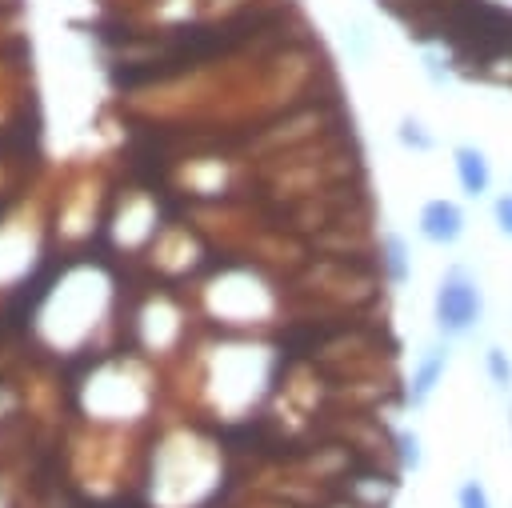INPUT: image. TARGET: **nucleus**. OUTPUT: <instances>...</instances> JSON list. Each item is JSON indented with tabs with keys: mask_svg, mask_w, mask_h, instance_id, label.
I'll use <instances>...</instances> for the list:
<instances>
[{
	"mask_svg": "<svg viewBox=\"0 0 512 508\" xmlns=\"http://www.w3.org/2000/svg\"><path fill=\"white\" fill-rule=\"evenodd\" d=\"M484 312V296L476 288V280L464 268H448L436 284V300H432V316L436 328L444 336H464Z\"/></svg>",
	"mask_w": 512,
	"mask_h": 508,
	"instance_id": "obj_1",
	"label": "nucleus"
},
{
	"mask_svg": "<svg viewBox=\"0 0 512 508\" xmlns=\"http://www.w3.org/2000/svg\"><path fill=\"white\" fill-rule=\"evenodd\" d=\"M464 232V212L456 200H428L420 208V236L432 244H456Z\"/></svg>",
	"mask_w": 512,
	"mask_h": 508,
	"instance_id": "obj_2",
	"label": "nucleus"
},
{
	"mask_svg": "<svg viewBox=\"0 0 512 508\" xmlns=\"http://www.w3.org/2000/svg\"><path fill=\"white\" fill-rule=\"evenodd\" d=\"M344 480H348L344 484V496L352 504H360V508H384L392 500V492H396V480L388 472H376V468H364V472L344 476Z\"/></svg>",
	"mask_w": 512,
	"mask_h": 508,
	"instance_id": "obj_3",
	"label": "nucleus"
},
{
	"mask_svg": "<svg viewBox=\"0 0 512 508\" xmlns=\"http://www.w3.org/2000/svg\"><path fill=\"white\" fill-rule=\"evenodd\" d=\"M452 164H456V180H460V188H464L468 196H484V192H488L492 168H488V156H484L480 148L460 144V148L452 152Z\"/></svg>",
	"mask_w": 512,
	"mask_h": 508,
	"instance_id": "obj_4",
	"label": "nucleus"
},
{
	"mask_svg": "<svg viewBox=\"0 0 512 508\" xmlns=\"http://www.w3.org/2000/svg\"><path fill=\"white\" fill-rule=\"evenodd\" d=\"M444 368H448V352H444V348H428V352L420 356L416 372H412V384H408V400H412V404H424V400L436 392V384H440Z\"/></svg>",
	"mask_w": 512,
	"mask_h": 508,
	"instance_id": "obj_5",
	"label": "nucleus"
},
{
	"mask_svg": "<svg viewBox=\"0 0 512 508\" xmlns=\"http://www.w3.org/2000/svg\"><path fill=\"white\" fill-rule=\"evenodd\" d=\"M380 264H384V276L392 284H404L408 280V248H404V240L396 232H388L380 240Z\"/></svg>",
	"mask_w": 512,
	"mask_h": 508,
	"instance_id": "obj_6",
	"label": "nucleus"
},
{
	"mask_svg": "<svg viewBox=\"0 0 512 508\" xmlns=\"http://www.w3.org/2000/svg\"><path fill=\"white\" fill-rule=\"evenodd\" d=\"M484 368H488L492 384H500V388H508V384H512V360H508V352H504V348H488V352H484Z\"/></svg>",
	"mask_w": 512,
	"mask_h": 508,
	"instance_id": "obj_7",
	"label": "nucleus"
},
{
	"mask_svg": "<svg viewBox=\"0 0 512 508\" xmlns=\"http://www.w3.org/2000/svg\"><path fill=\"white\" fill-rule=\"evenodd\" d=\"M392 444H396L400 468H420V436H416V432H396Z\"/></svg>",
	"mask_w": 512,
	"mask_h": 508,
	"instance_id": "obj_8",
	"label": "nucleus"
},
{
	"mask_svg": "<svg viewBox=\"0 0 512 508\" xmlns=\"http://www.w3.org/2000/svg\"><path fill=\"white\" fill-rule=\"evenodd\" d=\"M400 144H404V148H416V152H428V148H432V136L424 132L420 120L408 116V120H400Z\"/></svg>",
	"mask_w": 512,
	"mask_h": 508,
	"instance_id": "obj_9",
	"label": "nucleus"
},
{
	"mask_svg": "<svg viewBox=\"0 0 512 508\" xmlns=\"http://www.w3.org/2000/svg\"><path fill=\"white\" fill-rule=\"evenodd\" d=\"M456 504H460V508H492V504H488V492H484L480 480H464L460 492H456Z\"/></svg>",
	"mask_w": 512,
	"mask_h": 508,
	"instance_id": "obj_10",
	"label": "nucleus"
},
{
	"mask_svg": "<svg viewBox=\"0 0 512 508\" xmlns=\"http://www.w3.org/2000/svg\"><path fill=\"white\" fill-rule=\"evenodd\" d=\"M492 216H496V228H500L504 236H512V192L496 196V204H492Z\"/></svg>",
	"mask_w": 512,
	"mask_h": 508,
	"instance_id": "obj_11",
	"label": "nucleus"
}]
</instances>
